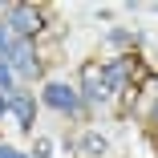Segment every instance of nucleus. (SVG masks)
<instances>
[{"label":"nucleus","instance_id":"f03ea898","mask_svg":"<svg viewBox=\"0 0 158 158\" xmlns=\"http://www.w3.org/2000/svg\"><path fill=\"white\" fill-rule=\"evenodd\" d=\"M8 69H12L16 77H24V81H33V77H41V73H45V65L37 61V53H33V45H28V41H20V45L12 49Z\"/></svg>","mask_w":158,"mask_h":158},{"label":"nucleus","instance_id":"9d476101","mask_svg":"<svg viewBox=\"0 0 158 158\" xmlns=\"http://www.w3.org/2000/svg\"><path fill=\"white\" fill-rule=\"evenodd\" d=\"M0 158H28V154H20V150H12V146H0Z\"/></svg>","mask_w":158,"mask_h":158},{"label":"nucleus","instance_id":"1a4fd4ad","mask_svg":"<svg viewBox=\"0 0 158 158\" xmlns=\"http://www.w3.org/2000/svg\"><path fill=\"white\" fill-rule=\"evenodd\" d=\"M0 89H12V69L0 65Z\"/></svg>","mask_w":158,"mask_h":158},{"label":"nucleus","instance_id":"0eeeda50","mask_svg":"<svg viewBox=\"0 0 158 158\" xmlns=\"http://www.w3.org/2000/svg\"><path fill=\"white\" fill-rule=\"evenodd\" d=\"M8 57H12V45H8V28L0 24V65H8Z\"/></svg>","mask_w":158,"mask_h":158},{"label":"nucleus","instance_id":"39448f33","mask_svg":"<svg viewBox=\"0 0 158 158\" xmlns=\"http://www.w3.org/2000/svg\"><path fill=\"white\" fill-rule=\"evenodd\" d=\"M8 110L16 114L20 130H33V114H37V102L28 98V93H12V98H8Z\"/></svg>","mask_w":158,"mask_h":158},{"label":"nucleus","instance_id":"6e6552de","mask_svg":"<svg viewBox=\"0 0 158 158\" xmlns=\"http://www.w3.org/2000/svg\"><path fill=\"white\" fill-rule=\"evenodd\" d=\"M81 146H85L89 154H102V150H106V138H98V134H89V138H85Z\"/></svg>","mask_w":158,"mask_h":158},{"label":"nucleus","instance_id":"9b49d317","mask_svg":"<svg viewBox=\"0 0 158 158\" xmlns=\"http://www.w3.org/2000/svg\"><path fill=\"white\" fill-rule=\"evenodd\" d=\"M4 110H8V98H4V93H0V114H4Z\"/></svg>","mask_w":158,"mask_h":158},{"label":"nucleus","instance_id":"f8f14e48","mask_svg":"<svg viewBox=\"0 0 158 158\" xmlns=\"http://www.w3.org/2000/svg\"><path fill=\"white\" fill-rule=\"evenodd\" d=\"M154 122H158V106H154Z\"/></svg>","mask_w":158,"mask_h":158},{"label":"nucleus","instance_id":"7ed1b4c3","mask_svg":"<svg viewBox=\"0 0 158 158\" xmlns=\"http://www.w3.org/2000/svg\"><path fill=\"white\" fill-rule=\"evenodd\" d=\"M45 102H49L57 114H77V110H81V93H77L73 85H65V81H49V85H45Z\"/></svg>","mask_w":158,"mask_h":158},{"label":"nucleus","instance_id":"20e7f679","mask_svg":"<svg viewBox=\"0 0 158 158\" xmlns=\"http://www.w3.org/2000/svg\"><path fill=\"white\" fill-rule=\"evenodd\" d=\"M77 93H81V98H85L89 106H98V102H106V98H110V85H106L102 69L93 65V61H89V65L81 69V89H77Z\"/></svg>","mask_w":158,"mask_h":158},{"label":"nucleus","instance_id":"f257e3e1","mask_svg":"<svg viewBox=\"0 0 158 158\" xmlns=\"http://www.w3.org/2000/svg\"><path fill=\"white\" fill-rule=\"evenodd\" d=\"M41 24H45L41 12L28 8V4H16V8H8V16H4V28H8V33H16L20 41H24V37H37Z\"/></svg>","mask_w":158,"mask_h":158},{"label":"nucleus","instance_id":"423d86ee","mask_svg":"<svg viewBox=\"0 0 158 158\" xmlns=\"http://www.w3.org/2000/svg\"><path fill=\"white\" fill-rule=\"evenodd\" d=\"M130 65H134L130 57H118L114 65H106V69H102L106 85H110V89H126V77H130Z\"/></svg>","mask_w":158,"mask_h":158}]
</instances>
